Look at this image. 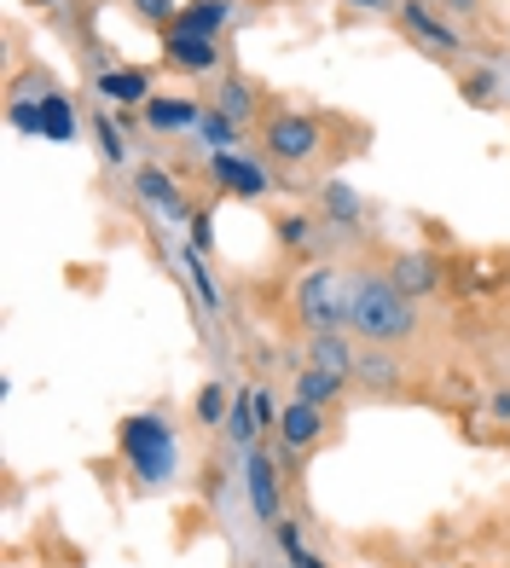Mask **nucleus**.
<instances>
[{
	"label": "nucleus",
	"mask_w": 510,
	"mask_h": 568,
	"mask_svg": "<svg viewBox=\"0 0 510 568\" xmlns=\"http://www.w3.org/2000/svg\"><path fill=\"white\" fill-rule=\"evenodd\" d=\"M273 539H278V546H285L290 551V568H330L319 551H308V546H302V534H296V523H278L273 528Z\"/></svg>",
	"instance_id": "26"
},
{
	"label": "nucleus",
	"mask_w": 510,
	"mask_h": 568,
	"mask_svg": "<svg viewBox=\"0 0 510 568\" xmlns=\"http://www.w3.org/2000/svg\"><path fill=\"white\" fill-rule=\"evenodd\" d=\"M395 18H400V30L412 36L418 47H429L436 59L465 53V36H458L452 23L441 18V7H436V0H400V12H395Z\"/></svg>",
	"instance_id": "6"
},
{
	"label": "nucleus",
	"mask_w": 510,
	"mask_h": 568,
	"mask_svg": "<svg viewBox=\"0 0 510 568\" xmlns=\"http://www.w3.org/2000/svg\"><path fill=\"white\" fill-rule=\"evenodd\" d=\"M488 412H493V418H499V424H510V389H499V395L488 400Z\"/></svg>",
	"instance_id": "34"
},
{
	"label": "nucleus",
	"mask_w": 510,
	"mask_h": 568,
	"mask_svg": "<svg viewBox=\"0 0 510 568\" xmlns=\"http://www.w3.org/2000/svg\"><path fill=\"white\" fill-rule=\"evenodd\" d=\"M116 447H122V458H128V470H134L140 487H163V481H174V470H181V442H174V429L157 418V412L122 418Z\"/></svg>",
	"instance_id": "2"
},
{
	"label": "nucleus",
	"mask_w": 510,
	"mask_h": 568,
	"mask_svg": "<svg viewBox=\"0 0 510 568\" xmlns=\"http://www.w3.org/2000/svg\"><path fill=\"white\" fill-rule=\"evenodd\" d=\"M210 180L233 197H262L267 192V169L255 158H238V151H210Z\"/></svg>",
	"instance_id": "10"
},
{
	"label": "nucleus",
	"mask_w": 510,
	"mask_h": 568,
	"mask_svg": "<svg viewBox=\"0 0 510 568\" xmlns=\"http://www.w3.org/2000/svg\"><path fill=\"white\" fill-rule=\"evenodd\" d=\"M273 239L285 244V250H308V244L319 239V226H314V215H278Z\"/></svg>",
	"instance_id": "24"
},
{
	"label": "nucleus",
	"mask_w": 510,
	"mask_h": 568,
	"mask_svg": "<svg viewBox=\"0 0 510 568\" xmlns=\"http://www.w3.org/2000/svg\"><path fill=\"white\" fill-rule=\"evenodd\" d=\"M7 122L18 128V134H41V99H12Z\"/></svg>",
	"instance_id": "30"
},
{
	"label": "nucleus",
	"mask_w": 510,
	"mask_h": 568,
	"mask_svg": "<svg viewBox=\"0 0 510 568\" xmlns=\"http://www.w3.org/2000/svg\"><path fill=\"white\" fill-rule=\"evenodd\" d=\"M348 331L371 348H406L424 331V314L389 273H348Z\"/></svg>",
	"instance_id": "1"
},
{
	"label": "nucleus",
	"mask_w": 510,
	"mask_h": 568,
	"mask_svg": "<svg viewBox=\"0 0 510 568\" xmlns=\"http://www.w3.org/2000/svg\"><path fill=\"white\" fill-rule=\"evenodd\" d=\"M244 494H249V510L262 528L285 523V476H278V464H273V447H262V442L244 453Z\"/></svg>",
	"instance_id": "5"
},
{
	"label": "nucleus",
	"mask_w": 510,
	"mask_h": 568,
	"mask_svg": "<svg viewBox=\"0 0 510 568\" xmlns=\"http://www.w3.org/2000/svg\"><path fill=\"white\" fill-rule=\"evenodd\" d=\"M99 93L116 99L122 111H134V105H145V99H151V75L145 70H105V75H99Z\"/></svg>",
	"instance_id": "19"
},
{
	"label": "nucleus",
	"mask_w": 510,
	"mask_h": 568,
	"mask_svg": "<svg viewBox=\"0 0 510 568\" xmlns=\"http://www.w3.org/2000/svg\"><path fill=\"white\" fill-rule=\"evenodd\" d=\"M41 140H53V145L75 140V111H70L64 93H47L41 99Z\"/></svg>",
	"instance_id": "21"
},
{
	"label": "nucleus",
	"mask_w": 510,
	"mask_h": 568,
	"mask_svg": "<svg viewBox=\"0 0 510 568\" xmlns=\"http://www.w3.org/2000/svg\"><path fill=\"white\" fill-rule=\"evenodd\" d=\"M134 197L145 203V210H157L169 226H192L197 221V210H192V197L181 192V180H174L169 169H134Z\"/></svg>",
	"instance_id": "7"
},
{
	"label": "nucleus",
	"mask_w": 510,
	"mask_h": 568,
	"mask_svg": "<svg viewBox=\"0 0 510 568\" xmlns=\"http://www.w3.org/2000/svg\"><path fill=\"white\" fill-rule=\"evenodd\" d=\"M278 447L285 453H308V447H319V435H325V406H314V400H285V418H278Z\"/></svg>",
	"instance_id": "11"
},
{
	"label": "nucleus",
	"mask_w": 510,
	"mask_h": 568,
	"mask_svg": "<svg viewBox=\"0 0 510 568\" xmlns=\"http://www.w3.org/2000/svg\"><path fill=\"white\" fill-rule=\"evenodd\" d=\"M186 232H192V250H197V255H210V250H215V221L203 215V210H197V221H192Z\"/></svg>",
	"instance_id": "32"
},
{
	"label": "nucleus",
	"mask_w": 510,
	"mask_h": 568,
	"mask_svg": "<svg viewBox=\"0 0 510 568\" xmlns=\"http://www.w3.org/2000/svg\"><path fill=\"white\" fill-rule=\"evenodd\" d=\"M319 210H325L330 226H348V232L366 221V203H360V192H354L348 180H325V186H319Z\"/></svg>",
	"instance_id": "16"
},
{
	"label": "nucleus",
	"mask_w": 510,
	"mask_h": 568,
	"mask_svg": "<svg viewBox=\"0 0 510 568\" xmlns=\"http://www.w3.org/2000/svg\"><path fill=\"white\" fill-rule=\"evenodd\" d=\"M382 273H389L412 302H424V296H436V291H441V262H436L429 250H395Z\"/></svg>",
	"instance_id": "8"
},
{
	"label": "nucleus",
	"mask_w": 510,
	"mask_h": 568,
	"mask_svg": "<svg viewBox=\"0 0 510 568\" xmlns=\"http://www.w3.org/2000/svg\"><path fill=\"white\" fill-rule=\"evenodd\" d=\"M93 134H99V158H105L111 169H122V163H128V140H122V128H116L105 111H99V116H93Z\"/></svg>",
	"instance_id": "25"
},
{
	"label": "nucleus",
	"mask_w": 510,
	"mask_h": 568,
	"mask_svg": "<svg viewBox=\"0 0 510 568\" xmlns=\"http://www.w3.org/2000/svg\"><path fill=\"white\" fill-rule=\"evenodd\" d=\"M308 366L330 372V377H348L360 366V348H354V331H308Z\"/></svg>",
	"instance_id": "12"
},
{
	"label": "nucleus",
	"mask_w": 510,
	"mask_h": 568,
	"mask_svg": "<svg viewBox=\"0 0 510 568\" xmlns=\"http://www.w3.org/2000/svg\"><path fill=\"white\" fill-rule=\"evenodd\" d=\"M226 7H238V0H226Z\"/></svg>",
	"instance_id": "36"
},
{
	"label": "nucleus",
	"mask_w": 510,
	"mask_h": 568,
	"mask_svg": "<svg viewBox=\"0 0 510 568\" xmlns=\"http://www.w3.org/2000/svg\"><path fill=\"white\" fill-rule=\"evenodd\" d=\"M441 12H452V18H476L481 12V0H436Z\"/></svg>",
	"instance_id": "33"
},
{
	"label": "nucleus",
	"mask_w": 510,
	"mask_h": 568,
	"mask_svg": "<svg viewBox=\"0 0 510 568\" xmlns=\"http://www.w3.org/2000/svg\"><path fill=\"white\" fill-rule=\"evenodd\" d=\"M290 395H296V400H314V406L330 412V406L348 395V377H330V372H319V366H302L296 383H290Z\"/></svg>",
	"instance_id": "18"
},
{
	"label": "nucleus",
	"mask_w": 510,
	"mask_h": 568,
	"mask_svg": "<svg viewBox=\"0 0 510 568\" xmlns=\"http://www.w3.org/2000/svg\"><path fill=\"white\" fill-rule=\"evenodd\" d=\"M226 442H233L238 453H249L255 447V435H262V424H255V389H244V395H233V412H226Z\"/></svg>",
	"instance_id": "20"
},
{
	"label": "nucleus",
	"mask_w": 510,
	"mask_h": 568,
	"mask_svg": "<svg viewBox=\"0 0 510 568\" xmlns=\"http://www.w3.org/2000/svg\"><path fill=\"white\" fill-rule=\"evenodd\" d=\"M30 7H53V0H30Z\"/></svg>",
	"instance_id": "35"
},
{
	"label": "nucleus",
	"mask_w": 510,
	"mask_h": 568,
	"mask_svg": "<svg viewBox=\"0 0 510 568\" xmlns=\"http://www.w3.org/2000/svg\"><path fill=\"white\" fill-rule=\"evenodd\" d=\"M226 412H233V400H226V383H203V389H197V418H203V424H226Z\"/></svg>",
	"instance_id": "27"
},
{
	"label": "nucleus",
	"mask_w": 510,
	"mask_h": 568,
	"mask_svg": "<svg viewBox=\"0 0 510 568\" xmlns=\"http://www.w3.org/2000/svg\"><path fill=\"white\" fill-rule=\"evenodd\" d=\"M262 151L278 169H302L325 151V122L314 111H273L262 122Z\"/></svg>",
	"instance_id": "4"
},
{
	"label": "nucleus",
	"mask_w": 510,
	"mask_h": 568,
	"mask_svg": "<svg viewBox=\"0 0 510 568\" xmlns=\"http://www.w3.org/2000/svg\"><path fill=\"white\" fill-rule=\"evenodd\" d=\"M181 267L192 273V291H197V302L210 307V314H221V291H215V278H210V267H203V255H197L192 244L181 250Z\"/></svg>",
	"instance_id": "23"
},
{
	"label": "nucleus",
	"mask_w": 510,
	"mask_h": 568,
	"mask_svg": "<svg viewBox=\"0 0 510 568\" xmlns=\"http://www.w3.org/2000/svg\"><path fill=\"white\" fill-rule=\"evenodd\" d=\"M278 418H285V406L273 400V389H255V424H262V429H278Z\"/></svg>",
	"instance_id": "31"
},
{
	"label": "nucleus",
	"mask_w": 510,
	"mask_h": 568,
	"mask_svg": "<svg viewBox=\"0 0 510 568\" xmlns=\"http://www.w3.org/2000/svg\"><path fill=\"white\" fill-rule=\"evenodd\" d=\"M458 88H465V99H470V105H493V99L504 93V82H499L493 70H476V75H465Z\"/></svg>",
	"instance_id": "28"
},
{
	"label": "nucleus",
	"mask_w": 510,
	"mask_h": 568,
	"mask_svg": "<svg viewBox=\"0 0 510 568\" xmlns=\"http://www.w3.org/2000/svg\"><path fill=\"white\" fill-rule=\"evenodd\" d=\"M145 128L151 134H192V128L203 122V105L197 99H169V93H151L145 105H140Z\"/></svg>",
	"instance_id": "14"
},
{
	"label": "nucleus",
	"mask_w": 510,
	"mask_h": 568,
	"mask_svg": "<svg viewBox=\"0 0 510 568\" xmlns=\"http://www.w3.org/2000/svg\"><path fill=\"white\" fill-rule=\"evenodd\" d=\"M134 12L151 23V30H174V18H181V7H174V0H134Z\"/></svg>",
	"instance_id": "29"
},
{
	"label": "nucleus",
	"mask_w": 510,
	"mask_h": 568,
	"mask_svg": "<svg viewBox=\"0 0 510 568\" xmlns=\"http://www.w3.org/2000/svg\"><path fill=\"white\" fill-rule=\"evenodd\" d=\"M226 0H186L181 7V18H174V30L181 36H203V41H215L221 30H226Z\"/></svg>",
	"instance_id": "17"
},
{
	"label": "nucleus",
	"mask_w": 510,
	"mask_h": 568,
	"mask_svg": "<svg viewBox=\"0 0 510 568\" xmlns=\"http://www.w3.org/2000/svg\"><path fill=\"white\" fill-rule=\"evenodd\" d=\"M163 64L181 70V75H221V41L169 30V36H163Z\"/></svg>",
	"instance_id": "9"
},
{
	"label": "nucleus",
	"mask_w": 510,
	"mask_h": 568,
	"mask_svg": "<svg viewBox=\"0 0 510 568\" xmlns=\"http://www.w3.org/2000/svg\"><path fill=\"white\" fill-rule=\"evenodd\" d=\"M197 134H203V145H210V151H233L244 128H238L233 116H221V111L210 105V111H203V122H197Z\"/></svg>",
	"instance_id": "22"
},
{
	"label": "nucleus",
	"mask_w": 510,
	"mask_h": 568,
	"mask_svg": "<svg viewBox=\"0 0 510 568\" xmlns=\"http://www.w3.org/2000/svg\"><path fill=\"white\" fill-rule=\"evenodd\" d=\"M210 105H215L221 116H233L238 128H249L255 116H262V93H255V82H244V75L226 70L221 82H215V93H210Z\"/></svg>",
	"instance_id": "15"
},
{
	"label": "nucleus",
	"mask_w": 510,
	"mask_h": 568,
	"mask_svg": "<svg viewBox=\"0 0 510 568\" xmlns=\"http://www.w3.org/2000/svg\"><path fill=\"white\" fill-rule=\"evenodd\" d=\"M290 307L302 331H348V278L337 267H308L290 284Z\"/></svg>",
	"instance_id": "3"
},
{
	"label": "nucleus",
	"mask_w": 510,
	"mask_h": 568,
	"mask_svg": "<svg viewBox=\"0 0 510 568\" xmlns=\"http://www.w3.org/2000/svg\"><path fill=\"white\" fill-rule=\"evenodd\" d=\"M354 383H360L366 395H400V383H406V372H400V348H360V366H354Z\"/></svg>",
	"instance_id": "13"
}]
</instances>
